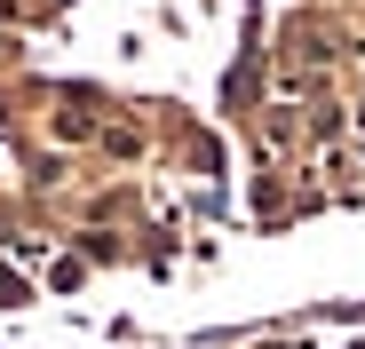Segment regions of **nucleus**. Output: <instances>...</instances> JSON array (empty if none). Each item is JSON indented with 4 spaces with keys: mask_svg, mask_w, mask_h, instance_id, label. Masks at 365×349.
Segmentation results:
<instances>
[]
</instances>
